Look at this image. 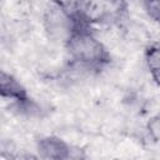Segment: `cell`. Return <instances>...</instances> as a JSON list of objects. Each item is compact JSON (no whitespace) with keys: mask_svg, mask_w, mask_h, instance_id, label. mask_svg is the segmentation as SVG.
Masks as SVG:
<instances>
[{"mask_svg":"<svg viewBox=\"0 0 160 160\" xmlns=\"http://www.w3.org/2000/svg\"><path fill=\"white\" fill-rule=\"evenodd\" d=\"M150 76H151L152 81L156 84V86L160 88V68L156 69V70H154V71H151L150 72Z\"/></svg>","mask_w":160,"mask_h":160,"instance_id":"8","label":"cell"},{"mask_svg":"<svg viewBox=\"0 0 160 160\" xmlns=\"http://www.w3.org/2000/svg\"><path fill=\"white\" fill-rule=\"evenodd\" d=\"M146 132L149 138L156 142L160 144V112L151 116L146 122Z\"/></svg>","mask_w":160,"mask_h":160,"instance_id":"5","label":"cell"},{"mask_svg":"<svg viewBox=\"0 0 160 160\" xmlns=\"http://www.w3.org/2000/svg\"><path fill=\"white\" fill-rule=\"evenodd\" d=\"M64 46L70 68L82 74H99L111 62V54L105 44L90 28L80 24L78 20L64 41Z\"/></svg>","mask_w":160,"mask_h":160,"instance_id":"1","label":"cell"},{"mask_svg":"<svg viewBox=\"0 0 160 160\" xmlns=\"http://www.w3.org/2000/svg\"><path fill=\"white\" fill-rule=\"evenodd\" d=\"M75 19L92 29L121 22L129 12L126 0H78L71 11Z\"/></svg>","mask_w":160,"mask_h":160,"instance_id":"2","label":"cell"},{"mask_svg":"<svg viewBox=\"0 0 160 160\" xmlns=\"http://www.w3.org/2000/svg\"><path fill=\"white\" fill-rule=\"evenodd\" d=\"M0 94L4 100L10 102V109L15 114L26 118L41 116V105L31 98L19 79L5 70L1 71L0 76Z\"/></svg>","mask_w":160,"mask_h":160,"instance_id":"3","label":"cell"},{"mask_svg":"<svg viewBox=\"0 0 160 160\" xmlns=\"http://www.w3.org/2000/svg\"><path fill=\"white\" fill-rule=\"evenodd\" d=\"M76 152L78 150H74V148L68 141L55 135L42 136L36 141V155L40 159L69 160L81 158Z\"/></svg>","mask_w":160,"mask_h":160,"instance_id":"4","label":"cell"},{"mask_svg":"<svg viewBox=\"0 0 160 160\" xmlns=\"http://www.w3.org/2000/svg\"><path fill=\"white\" fill-rule=\"evenodd\" d=\"M78 0H50L51 5L61 9V10H65V11H69L71 12L74 10V6L76 4Z\"/></svg>","mask_w":160,"mask_h":160,"instance_id":"7","label":"cell"},{"mask_svg":"<svg viewBox=\"0 0 160 160\" xmlns=\"http://www.w3.org/2000/svg\"><path fill=\"white\" fill-rule=\"evenodd\" d=\"M144 9L151 20L160 24V0H144Z\"/></svg>","mask_w":160,"mask_h":160,"instance_id":"6","label":"cell"}]
</instances>
